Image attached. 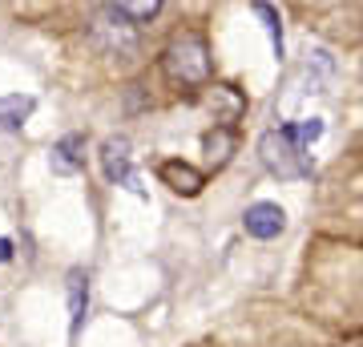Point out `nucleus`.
<instances>
[{
	"instance_id": "nucleus-1",
	"label": "nucleus",
	"mask_w": 363,
	"mask_h": 347,
	"mask_svg": "<svg viewBox=\"0 0 363 347\" xmlns=\"http://www.w3.org/2000/svg\"><path fill=\"white\" fill-rule=\"evenodd\" d=\"M259 158H262V166L283 182L311 178V158H307V150H298V145L286 138V129H267V133H262Z\"/></svg>"
},
{
	"instance_id": "nucleus-2",
	"label": "nucleus",
	"mask_w": 363,
	"mask_h": 347,
	"mask_svg": "<svg viewBox=\"0 0 363 347\" xmlns=\"http://www.w3.org/2000/svg\"><path fill=\"white\" fill-rule=\"evenodd\" d=\"M166 73L182 85H202L210 77V49L198 33H182L166 49Z\"/></svg>"
},
{
	"instance_id": "nucleus-3",
	"label": "nucleus",
	"mask_w": 363,
	"mask_h": 347,
	"mask_svg": "<svg viewBox=\"0 0 363 347\" xmlns=\"http://www.w3.org/2000/svg\"><path fill=\"white\" fill-rule=\"evenodd\" d=\"M101 170L105 178L117 182V186H130L133 194H142V182L133 174V162H130V138H109L101 145Z\"/></svg>"
},
{
	"instance_id": "nucleus-4",
	"label": "nucleus",
	"mask_w": 363,
	"mask_h": 347,
	"mask_svg": "<svg viewBox=\"0 0 363 347\" xmlns=\"http://www.w3.org/2000/svg\"><path fill=\"white\" fill-rule=\"evenodd\" d=\"M242 226H247V234L259 238V243L279 238V234L286 231V210L279 202H255L247 214H242Z\"/></svg>"
},
{
	"instance_id": "nucleus-5",
	"label": "nucleus",
	"mask_w": 363,
	"mask_h": 347,
	"mask_svg": "<svg viewBox=\"0 0 363 347\" xmlns=\"http://www.w3.org/2000/svg\"><path fill=\"white\" fill-rule=\"evenodd\" d=\"M49 166L52 174H81L85 170V133H65L61 142L52 145V154H49Z\"/></svg>"
},
{
	"instance_id": "nucleus-6",
	"label": "nucleus",
	"mask_w": 363,
	"mask_h": 347,
	"mask_svg": "<svg viewBox=\"0 0 363 347\" xmlns=\"http://www.w3.org/2000/svg\"><path fill=\"white\" fill-rule=\"evenodd\" d=\"M157 178L166 182L174 194H186V198H194L202 190V174H198L190 162H162L157 166Z\"/></svg>"
},
{
	"instance_id": "nucleus-7",
	"label": "nucleus",
	"mask_w": 363,
	"mask_h": 347,
	"mask_svg": "<svg viewBox=\"0 0 363 347\" xmlns=\"http://www.w3.org/2000/svg\"><path fill=\"white\" fill-rule=\"evenodd\" d=\"M33 109H37V101H33L28 93H9V97H0V129H21Z\"/></svg>"
},
{
	"instance_id": "nucleus-8",
	"label": "nucleus",
	"mask_w": 363,
	"mask_h": 347,
	"mask_svg": "<svg viewBox=\"0 0 363 347\" xmlns=\"http://www.w3.org/2000/svg\"><path fill=\"white\" fill-rule=\"evenodd\" d=\"M85 307H89V279H85V270H69V323H73V331L85 319Z\"/></svg>"
},
{
	"instance_id": "nucleus-9",
	"label": "nucleus",
	"mask_w": 363,
	"mask_h": 347,
	"mask_svg": "<svg viewBox=\"0 0 363 347\" xmlns=\"http://www.w3.org/2000/svg\"><path fill=\"white\" fill-rule=\"evenodd\" d=\"M113 9L125 16L130 25H142V21H154V16L162 13V0H117Z\"/></svg>"
},
{
	"instance_id": "nucleus-10",
	"label": "nucleus",
	"mask_w": 363,
	"mask_h": 347,
	"mask_svg": "<svg viewBox=\"0 0 363 347\" xmlns=\"http://www.w3.org/2000/svg\"><path fill=\"white\" fill-rule=\"evenodd\" d=\"M286 129V138L298 145V150H307V145H315L319 138H323V121L319 117H307V121H291V126H283Z\"/></svg>"
},
{
	"instance_id": "nucleus-11",
	"label": "nucleus",
	"mask_w": 363,
	"mask_h": 347,
	"mask_svg": "<svg viewBox=\"0 0 363 347\" xmlns=\"http://www.w3.org/2000/svg\"><path fill=\"white\" fill-rule=\"evenodd\" d=\"M255 13L267 21V33H271V45H274V57H283V25H279V13L271 4H255Z\"/></svg>"
},
{
	"instance_id": "nucleus-12",
	"label": "nucleus",
	"mask_w": 363,
	"mask_h": 347,
	"mask_svg": "<svg viewBox=\"0 0 363 347\" xmlns=\"http://www.w3.org/2000/svg\"><path fill=\"white\" fill-rule=\"evenodd\" d=\"M226 150H230V133H226V129H214V133H206V154H210V162H214V166H222V162H226Z\"/></svg>"
},
{
	"instance_id": "nucleus-13",
	"label": "nucleus",
	"mask_w": 363,
	"mask_h": 347,
	"mask_svg": "<svg viewBox=\"0 0 363 347\" xmlns=\"http://www.w3.org/2000/svg\"><path fill=\"white\" fill-rule=\"evenodd\" d=\"M9 258H13V243H9V238H0V263H9Z\"/></svg>"
}]
</instances>
